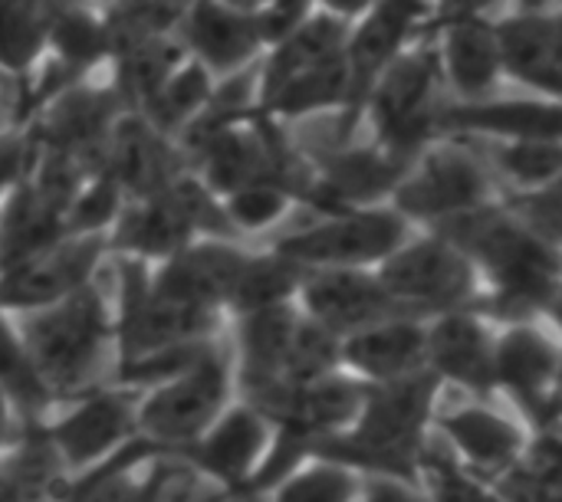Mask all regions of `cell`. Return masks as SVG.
Wrapping results in <instances>:
<instances>
[{
	"label": "cell",
	"mask_w": 562,
	"mask_h": 502,
	"mask_svg": "<svg viewBox=\"0 0 562 502\" xmlns=\"http://www.w3.org/2000/svg\"><path fill=\"white\" fill-rule=\"evenodd\" d=\"M125 112L128 109L119 102L109 82L89 79L69 85L43 109H36V115L26 122V132L40 155L66 158L92 174L99 171L109 135Z\"/></svg>",
	"instance_id": "12"
},
{
	"label": "cell",
	"mask_w": 562,
	"mask_h": 502,
	"mask_svg": "<svg viewBox=\"0 0 562 502\" xmlns=\"http://www.w3.org/2000/svg\"><path fill=\"white\" fill-rule=\"evenodd\" d=\"M138 395L142 391L122 388L115 381L102 385L95 391L66 401V408L59 404L46 421L33 424V431L49 444L63 470L76 477L109 460L112 454H119L125 444L138 437V424H135Z\"/></svg>",
	"instance_id": "9"
},
{
	"label": "cell",
	"mask_w": 562,
	"mask_h": 502,
	"mask_svg": "<svg viewBox=\"0 0 562 502\" xmlns=\"http://www.w3.org/2000/svg\"><path fill=\"white\" fill-rule=\"evenodd\" d=\"M497 3H501V0H431V7H435V20H431V23L487 16Z\"/></svg>",
	"instance_id": "48"
},
{
	"label": "cell",
	"mask_w": 562,
	"mask_h": 502,
	"mask_svg": "<svg viewBox=\"0 0 562 502\" xmlns=\"http://www.w3.org/2000/svg\"><path fill=\"white\" fill-rule=\"evenodd\" d=\"M550 312L557 316V322H560V326H562V289H560V296L553 299V306H550Z\"/></svg>",
	"instance_id": "54"
},
{
	"label": "cell",
	"mask_w": 562,
	"mask_h": 502,
	"mask_svg": "<svg viewBox=\"0 0 562 502\" xmlns=\"http://www.w3.org/2000/svg\"><path fill=\"white\" fill-rule=\"evenodd\" d=\"M428 329L415 316L385 319L342 339V368L366 385H385L428 368Z\"/></svg>",
	"instance_id": "26"
},
{
	"label": "cell",
	"mask_w": 562,
	"mask_h": 502,
	"mask_svg": "<svg viewBox=\"0 0 562 502\" xmlns=\"http://www.w3.org/2000/svg\"><path fill=\"white\" fill-rule=\"evenodd\" d=\"M273 441V424L247 401H231V408L184 450L178 464L207 477L224 497H247L257 467Z\"/></svg>",
	"instance_id": "14"
},
{
	"label": "cell",
	"mask_w": 562,
	"mask_h": 502,
	"mask_svg": "<svg viewBox=\"0 0 562 502\" xmlns=\"http://www.w3.org/2000/svg\"><path fill=\"white\" fill-rule=\"evenodd\" d=\"M214 76L198 66L191 56L161 82V89L138 109V115L158 128L165 138H171L178 145V138L198 122V115L204 112L211 92H214Z\"/></svg>",
	"instance_id": "34"
},
{
	"label": "cell",
	"mask_w": 562,
	"mask_h": 502,
	"mask_svg": "<svg viewBox=\"0 0 562 502\" xmlns=\"http://www.w3.org/2000/svg\"><path fill=\"white\" fill-rule=\"evenodd\" d=\"M553 427H562V355L560 368H557V381H553V395H550V427H547V434H553Z\"/></svg>",
	"instance_id": "52"
},
{
	"label": "cell",
	"mask_w": 562,
	"mask_h": 502,
	"mask_svg": "<svg viewBox=\"0 0 562 502\" xmlns=\"http://www.w3.org/2000/svg\"><path fill=\"white\" fill-rule=\"evenodd\" d=\"M425 467L431 502H507L497 490H491L484 480L468 474L448 457H425L418 460V470Z\"/></svg>",
	"instance_id": "44"
},
{
	"label": "cell",
	"mask_w": 562,
	"mask_h": 502,
	"mask_svg": "<svg viewBox=\"0 0 562 502\" xmlns=\"http://www.w3.org/2000/svg\"><path fill=\"white\" fill-rule=\"evenodd\" d=\"M349 26L326 16V13H313L306 23H300L290 36H283L280 43H273L263 59H260V79H257V105L277 92L283 82H290L293 76H300L303 69L336 56L346 46Z\"/></svg>",
	"instance_id": "29"
},
{
	"label": "cell",
	"mask_w": 562,
	"mask_h": 502,
	"mask_svg": "<svg viewBox=\"0 0 562 502\" xmlns=\"http://www.w3.org/2000/svg\"><path fill=\"white\" fill-rule=\"evenodd\" d=\"M507 210L547 247L562 253V187H543V191H514L507 201Z\"/></svg>",
	"instance_id": "43"
},
{
	"label": "cell",
	"mask_w": 562,
	"mask_h": 502,
	"mask_svg": "<svg viewBox=\"0 0 562 502\" xmlns=\"http://www.w3.org/2000/svg\"><path fill=\"white\" fill-rule=\"evenodd\" d=\"M20 335L59 404L102 388V368H115V306H109L99 279L69 299L26 312Z\"/></svg>",
	"instance_id": "3"
},
{
	"label": "cell",
	"mask_w": 562,
	"mask_h": 502,
	"mask_svg": "<svg viewBox=\"0 0 562 502\" xmlns=\"http://www.w3.org/2000/svg\"><path fill=\"white\" fill-rule=\"evenodd\" d=\"M306 283V270L293 260H286L283 253H277L273 247L267 253H250L237 273L227 312L237 316H250L260 309H277V306H290L300 299V289Z\"/></svg>",
	"instance_id": "33"
},
{
	"label": "cell",
	"mask_w": 562,
	"mask_h": 502,
	"mask_svg": "<svg viewBox=\"0 0 562 502\" xmlns=\"http://www.w3.org/2000/svg\"><path fill=\"white\" fill-rule=\"evenodd\" d=\"M560 349L540 335L537 329L510 326L497 345H494V372L497 388H507V395L547 431L550 427V395L560 368Z\"/></svg>",
	"instance_id": "23"
},
{
	"label": "cell",
	"mask_w": 562,
	"mask_h": 502,
	"mask_svg": "<svg viewBox=\"0 0 562 502\" xmlns=\"http://www.w3.org/2000/svg\"><path fill=\"white\" fill-rule=\"evenodd\" d=\"M69 474L49 450V444L23 427V437L0 454V502H43L49 500Z\"/></svg>",
	"instance_id": "35"
},
{
	"label": "cell",
	"mask_w": 562,
	"mask_h": 502,
	"mask_svg": "<svg viewBox=\"0 0 562 502\" xmlns=\"http://www.w3.org/2000/svg\"><path fill=\"white\" fill-rule=\"evenodd\" d=\"M560 187H562V178H560Z\"/></svg>",
	"instance_id": "55"
},
{
	"label": "cell",
	"mask_w": 562,
	"mask_h": 502,
	"mask_svg": "<svg viewBox=\"0 0 562 502\" xmlns=\"http://www.w3.org/2000/svg\"><path fill=\"white\" fill-rule=\"evenodd\" d=\"M412 164L385 155L379 145H342L326 161L313 164V178L300 204H310L319 217L389 204Z\"/></svg>",
	"instance_id": "15"
},
{
	"label": "cell",
	"mask_w": 562,
	"mask_h": 502,
	"mask_svg": "<svg viewBox=\"0 0 562 502\" xmlns=\"http://www.w3.org/2000/svg\"><path fill=\"white\" fill-rule=\"evenodd\" d=\"M435 20L431 0H379L346 36V66H349V105L339 115V141L346 145L362 122L366 102L379 76L418 39L428 36Z\"/></svg>",
	"instance_id": "10"
},
{
	"label": "cell",
	"mask_w": 562,
	"mask_h": 502,
	"mask_svg": "<svg viewBox=\"0 0 562 502\" xmlns=\"http://www.w3.org/2000/svg\"><path fill=\"white\" fill-rule=\"evenodd\" d=\"M435 398L438 378L428 368L398 381L369 385L356 424L342 434L323 437L313 447V460L415 487L422 474V441L435 411Z\"/></svg>",
	"instance_id": "2"
},
{
	"label": "cell",
	"mask_w": 562,
	"mask_h": 502,
	"mask_svg": "<svg viewBox=\"0 0 562 502\" xmlns=\"http://www.w3.org/2000/svg\"><path fill=\"white\" fill-rule=\"evenodd\" d=\"M408 240H412V224L392 204H379V207L319 217L303 230L277 237L273 250L300 263L306 273L379 270Z\"/></svg>",
	"instance_id": "8"
},
{
	"label": "cell",
	"mask_w": 562,
	"mask_h": 502,
	"mask_svg": "<svg viewBox=\"0 0 562 502\" xmlns=\"http://www.w3.org/2000/svg\"><path fill=\"white\" fill-rule=\"evenodd\" d=\"M254 20L260 26L263 46L270 49L283 36H290L300 23H306L316 13L313 0H254Z\"/></svg>",
	"instance_id": "46"
},
{
	"label": "cell",
	"mask_w": 562,
	"mask_h": 502,
	"mask_svg": "<svg viewBox=\"0 0 562 502\" xmlns=\"http://www.w3.org/2000/svg\"><path fill=\"white\" fill-rule=\"evenodd\" d=\"M356 474L323 460H310L273 490V502H356Z\"/></svg>",
	"instance_id": "42"
},
{
	"label": "cell",
	"mask_w": 562,
	"mask_h": 502,
	"mask_svg": "<svg viewBox=\"0 0 562 502\" xmlns=\"http://www.w3.org/2000/svg\"><path fill=\"white\" fill-rule=\"evenodd\" d=\"M0 395L10 401L23 427L46 421L59 408L10 312H0Z\"/></svg>",
	"instance_id": "32"
},
{
	"label": "cell",
	"mask_w": 562,
	"mask_h": 502,
	"mask_svg": "<svg viewBox=\"0 0 562 502\" xmlns=\"http://www.w3.org/2000/svg\"><path fill=\"white\" fill-rule=\"evenodd\" d=\"M487 168L507 178L514 191H543L560 184L562 141H487Z\"/></svg>",
	"instance_id": "38"
},
{
	"label": "cell",
	"mask_w": 562,
	"mask_h": 502,
	"mask_svg": "<svg viewBox=\"0 0 562 502\" xmlns=\"http://www.w3.org/2000/svg\"><path fill=\"white\" fill-rule=\"evenodd\" d=\"M438 427L474 470L491 477H504L527 450L520 427L487 408L451 411L438 421Z\"/></svg>",
	"instance_id": "27"
},
{
	"label": "cell",
	"mask_w": 562,
	"mask_h": 502,
	"mask_svg": "<svg viewBox=\"0 0 562 502\" xmlns=\"http://www.w3.org/2000/svg\"><path fill=\"white\" fill-rule=\"evenodd\" d=\"M501 39L504 76L527 85L533 95L562 99V72L553 49V7L520 3L514 13L494 20Z\"/></svg>",
	"instance_id": "22"
},
{
	"label": "cell",
	"mask_w": 562,
	"mask_h": 502,
	"mask_svg": "<svg viewBox=\"0 0 562 502\" xmlns=\"http://www.w3.org/2000/svg\"><path fill=\"white\" fill-rule=\"evenodd\" d=\"M20 437H23V424H20L16 411L10 408V401L0 395V454H7Z\"/></svg>",
	"instance_id": "50"
},
{
	"label": "cell",
	"mask_w": 562,
	"mask_h": 502,
	"mask_svg": "<svg viewBox=\"0 0 562 502\" xmlns=\"http://www.w3.org/2000/svg\"><path fill=\"white\" fill-rule=\"evenodd\" d=\"M59 0H0V72L20 85L40 69Z\"/></svg>",
	"instance_id": "30"
},
{
	"label": "cell",
	"mask_w": 562,
	"mask_h": 502,
	"mask_svg": "<svg viewBox=\"0 0 562 502\" xmlns=\"http://www.w3.org/2000/svg\"><path fill=\"white\" fill-rule=\"evenodd\" d=\"M389 296L408 309H431L438 316L468 309L477 293L474 263L441 233L412 237L402 250H395L379 270Z\"/></svg>",
	"instance_id": "11"
},
{
	"label": "cell",
	"mask_w": 562,
	"mask_h": 502,
	"mask_svg": "<svg viewBox=\"0 0 562 502\" xmlns=\"http://www.w3.org/2000/svg\"><path fill=\"white\" fill-rule=\"evenodd\" d=\"M553 49H557V66L562 72V3L553 7Z\"/></svg>",
	"instance_id": "53"
},
{
	"label": "cell",
	"mask_w": 562,
	"mask_h": 502,
	"mask_svg": "<svg viewBox=\"0 0 562 502\" xmlns=\"http://www.w3.org/2000/svg\"><path fill=\"white\" fill-rule=\"evenodd\" d=\"M494 201L487 158L471 151L464 138H438L415 158L389 204L408 224L438 227Z\"/></svg>",
	"instance_id": "7"
},
{
	"label": "cell",
	"mask_w": 562,
	"mask_h": 502,
	"mask_svg": "<svg viewBox=\"0 0 562 502\" xmlns=\"http://www.w3.org/2000/svg\"><path fill=\"white\" fill-rule=\"evenodd\" d=\"M201 237L234 240V230L221 197L211 194L194 171H181L165 191L125 204L109 233V253L155 266Z\"/></svg>",
	"instance_id": "5"
},
{
	"label": "cell",
	"mask_w": 562,
	"mask_h": 502,
	"mask_svg": "<svg viewBox=\"0 0 562 502\" xmlns=\"http://www.w3.org/2000/svg\"><path fill=\"white\" fill-rule=\"evenodd\" d=\"M300 312L349 339L385 319L408 316L382 286L375 270H313L296 299Z\"/></svg>",
	"instance_id": "17"
},
{
	"label": "cell",
	"mask_w": 562,
	"mask_h": 502,
	"mask_svg": "<svg viewBox=\"0 0 562 502\" xmlns=\"http://www.w3.org/2000/svg\"><path fill=\"white\" fill-rule=\"evenodd\" d=\"M441 138L562 141V99L491 95L481 102H448L441 112Z\"/></svg>",
	"instance_id": "19"
},
{
	"label": "cell",
	"mask_w": 562,
	"mask_h": 502,
	"mask_svg": "<svg viewBox=\"0 0 562 502\" xmlns=\"http://www.w3.org/2000/svg\"><path fill=\"white\" fill-rule=\"evenodd\" d=\"M494 490L507 502H562V434H547L524 450Z\"/></svg>",
	"instance_id": "37"
},
{
	"label": "cell",
	"mask_w": 562,
	"mask_h": 502,
	"mask_svg": "<svg viewBox=\"0 0 562 502\" xmlns=\"http://www.w3.org/2000/svg\"><path fill=\"white\" fill-rule=\"evenodd\" d=\"M300 322V306L260 309L234 319V381L244 398L286 385V355Z\"/></svg>",
	"instance_id": "24"
},
{
	"label": "cell",
	"mask_w": 562,
	"mask_h": 502,
	"mask_svg": "<svg viewBox=\"0 0 562 502\" xmlns=\"http://www.w3.org/2000/svg\"><path fill=\"white\" fill-rule=\"evenodd\" d=\"M336 372H342V339L300 312L283 372L286 385H310Z\"/></svg>",
	"instance_id": "41"
},
{
	"label": "cell",
	"mask_w": 562,
	"mask_h": 502,
	"mask_svg": "<svg viewBox=\"0 0 562 502\" xmlns=\"http://www.w3.org/2000/svg\"><path fill=\"white\" fill-rule=\"evenodd\" d=\"M43 502H86V487H82V477L76 474V477H66L63 483H59V490L49 497V500Z\"/></svg>",
	"instance_id": "51"
},
{
	"label": "cell",
	"mask_w": 562,
	"mask_h": 502,
	"mask_svg": "<svg viewBox=\"0 0 562 502\" xmlns=\"http://www.w3.org/2000/svg\"><path fill=\"white\" fill-rule=\"evenodd\" d=\"M451 240L494 286L487 306L514 326L553 306L562 289V253L533 237L504 201L431 227Z\"/></svg>",
	"instance_id": "1"
},
{
	"label": "cell",
	"mask_w": 562,
	"mask_h": 502,
	"mask_svg": "<svg viewBox=\"0 0 562 502\" xmlns=\"http://www.w3.org/2000/svg\"><path fill=\"white\" fill-rule=\"evenodd\" d=\"M349 105V66H346V53L339 49L336 56L303 69L300 76H293L290 82H283L277 92H270L257 112L273 118L277 125L296 122V118H310L319 112H346Z\"/></svg>",
	"instance_id": "28"
},
{
	"label": "cell",
	"mask_w": 562,
	"mask_h": 502,
	"mask_svg": "<svg viewBox=\"0 0 562 502\" xmlns=\"http://www.w3.org/2000/svg\"><path fill=\"white\" fill-rule=\"evenodd\" d=\"M125 204H128L125 187L109 171H92L86 174V181L79 184L69 204L66 233L69 237H109Z\"/></svg>",
	"instance_id": "40"
},
{
	"label": "cell",
	"mask_w": 562,
	"mask_h": 502,
	"mask_svg": "<svg viewBox=\"0 0 562 502\" xmlns=\"http://www.w3.org/2000/svg\"><path fill=\"white\" fill-rule=\"evenodd\" d=\"M300 204V194L277 181V178H263V181H250L231 194L221 197V207H224V217L231 224L234 233H254V230H270L277 227L290 207Z\"/></svg>",
	"instance_id": "39"
},
{
	"label": "cell",
	"mask_w": 562,
	"mask_h": 502,
	"mask_svg": "<svg viewBox=\"0 0 562 502\" xmlns=\"http://www.w3.org/2000/svg\"><path fill=\"white\" fill-rule=\"evenodd\" d=\"M33 161H36V148H33V138H30L26 125L0 128V204L30 174Z\"/></svg>",
	"instance_id": "45"
},
{
	"label": "cell",
	"mask_w": 562,
	"mask_h": 502,
	"mask_svg": "<svg viewBox=\"0 0 562 502\" xmlns=\"http://www.w3.org/2000/svg\"><path fill=\"white\" fill-rule=\"evenodd\" d=\"M244 260L247 250H240L234 240L201 237L151 266V293L184 309L224 316Z\"/></svg>",
	"instance_id": "16"
},
{
	"label": "cell",
	"mask_w": 562,
	"mask_h": 502,
	"mask_svg": "<svg viewBox=\"0 0 562 502\" xmlns=\"http://www.w3.org/2000/svg\"><path fill=\"white\" fill-rule=\"evenodd\" d=\"M99 171H109L125 187L128 201H138L165 191L181 171H188V161L181 148L138 112H125L109 135Z\"/></svg>",
	"instance_id": "21"
},
{
	"label": "cell",
	"mask_w": 562,
	"mask_h": 502,
	"mask_svg": "<svg viewBox=\"0 0 562 502\" xmlns=\"http://www.w3.org/2000/svg\"><path fill=\"white\" fill-rule=\"evenodd\" d=\"M494 339L471 309L445 312L428 326V372L438 381H454L468 391H494Z\"/></svg>",
	"instance_id": "25"
},
{
	"label": "cell",
	"mask_w": 562,
	"mask_h": 502,
	"mask_svg": "<svg viewBox=\"0 0 562 502\" xmlns=\"http://www.w3.org/2000/svg\"><path fill=\"white\" fill-rule=\"evenodd\" d=\"M362 502H428L412 483L402 480H385V477H372L362 487Z\"/></svg>",
	"instance_id": "47"
},
{
	"label": "cell",
	"mask_w": 562,
	"mask_h": 502,
	"mask_svg": "<svg viewBox=\"0 0 562 502\" xmlns=\"http://www.w3.org/2000/svg\"><path fill=\"white\" fill-rule=\"evenodd\" d=\"M184 59H188V49H184L181 30H178L171 36H161V39L115 53L109 59V69H105L109 79L105 82L112 85V92L119 95V102L128 112H138Z\"/></svg>",
	"instance_id": "31"
},
{
	"label": "cell",
	"mask_w": 562,
	"mask_h": 502,
	"mask_svg": "<svg viewBox=\"0 0 562 502\" xmlns=\"http://www.w3.org/2000/svg\"><path fill=\"white\" fill-rule=\"evenodd\" d=\"M99 3L109 23L112 56L178 33L188 10V0H99Z\"/></svg>",
	"instance_id": "36"
},
{
	"label": "cell",
	"mask_w": 562,
	"mask_h": 502,
	"mask_svg": "<svg viewBox=\"0 0 562 502\" xmlns=\"http://www.w3.org/2000/svg\"><path fill=\"white\" fill-rule=\"evenodd\" d=\"M438 62L435 39L412 43L375 82L362 122L372 125V145L415 164V158L441 138V112L451 99Z\"/></svg>",
	"instance_id": "4"
},
{
	"label": "cell",
	"mask_w": 562,
	"mask_h": 502,
	"mask_svg": "<svg viewBox=\"0 0 562 502\" xmlns=\"http://www.w3.org/2000/svg\"><path fill=\"white\" fill-rule=\"evenodd\" d=\"M231 388L234 362L214 339L181 375L138 395V437L178 457L231 408Z\"/></svg>",
	"instance_id": "6"
},
{
	"label": "cell",
	"mask_w": 562,
	"mask_h": 502,
	"mask_svg": "<svg viewBox=\"0 0 562 502\" xmlns=\"http://www.w3.org/2000/svg\"><path fill=\"white\" fill-rule=\"evenodd\" d=\"M181 39L188 56L214 79L247 72L267 53L254 13L227 0H188Z\"/></svg>",
	"instance_id": "18"
},
{
	"label": "cell",
	"mask_w": 562,
	"mask_h": 502,
	"mask_svg": "<svg viewBox=\"0 0 562 502\" xmlns=\"http://www.w3.org/2000/svg\"><path fill=\"white\" fill-rule=\"evenodd\" d=\"M428 36L435 39L451 102H481L497 92V82L504 79V59L497 23L491 16L431 23Z\"/></svg>",
	"instance_id": "20"
},
{
	"label": "cell",
	"mask_w": 562,
	"mask_h": 502,
	"mask_svg": "<svg viewBox=\"0 0 562 502\" xmlns=\"http://www.w3.org/2000/svg\"><path fill=\"white\" fill-rule=\"evenodd\" d=\"M109 237H63L49 250L0 273V312L49 309L99 279L109 263Z\"/></svg>",
	"instance_id": "13"
},
{
	"label": "cell",
	"mask_w": 562,
	"mask_h": 502,
	"mask_svg": "<svg viewBox=\"0 0 562 502\" xmlns=\"http://www.w3.org/2000/svg\"><path fill=\"white\" fill-rule=\"evenodd\" d=\"M313 3H316V13H326V16H333V20L352 26V23H359L379 0H313Z\"/></svg>",
	"instance_id": "49"
}]
</instances>
